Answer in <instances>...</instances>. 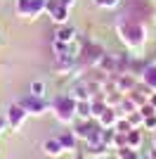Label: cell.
<instances>
[{
    "label": "cell",
    "mask_w": 156,
    "mask_h": 159,
    "mask_svg": "<svg viewBox=\"0 0 156 159\" xmlns=\"http://www.w3.org/2000/svg\"><path fill=\"white\" fill-rule=\"evenodd\" d=\"M43 90H45V83H43V81H33L31 83V93L28 95H33V98H43Z\"/></svg>",
    "instance_id": "cell-11"
},
{
    "label": "cell",
    "mask_w": 156,
    "mask_h": 159,
    "mask_svg": "<svg viewBox=\"0 0 156 159\" xmlns=\"http://www.w3.org/2000/svg\"><path fill=\"white\" fill-rule=\"evenodd\" d=\"M97 119H99V126L102 128H114V124H116V109H114V107H106Z\"/></svg>",
    "instance_id": "cell-9"
},
{
    "label": "cell",
    "mask_w": 156,
    "mask_h": 159,
    "mask_svg": "<svg viewBox=\"0 0 156 159\" xmlns=\"http://www.w3.org/2000/svg\"><path fill=\"white\" fill-rule=\"evenodd\" d=\"M62 2H64L66 7H73V5H76V0H62Z\"/></svg>",
    "instance_id": "cell-16"
},
{
    "label": "cell",
    "mask_w": 156,
    "mask_h": 159,
    "mask_svg": "<svg viewBox=\"0 0 156 159\" xmlns=\"http://www.w3.org/2000/svg\"><path fill=\"white\" fill-rule=\"evenodd\" d=\"M116 31H118L121 40H123L128 48H142L144 40H147L144 24H142V21H137V19H132V17H125V14H121V17H118Z\"/></svg>",
    "instance_id": "cell-1"
},
{
    "label": "cell",
    "mask_w": 156,
    "mask_h": 159,
    "mask_svg": "<svg viewBox=\"0 0 156 159\" xmlns=\"http://www.w3.org/2000/svg\"><path fill=\"white\" fill-rule=\"evenodd\" d=\"M76 40V29L73 26H62L54 31V43L59 45H66V43H73Z\"/></svg>",
    "instance_id": "cell-8"
},
{
    "label": "cell",
    "mask_w": 156,
    "mask_h": 159,
    "mask_svg": "<svg viewBox=\"0 0 156 159\" xmlns=\"http://www.w3.org/2000/svg\"><path fill=\"white\" fill-rule=\"evenodd\" d=\"M45 12L50 14V19L57 21V24H66V19H69V7H66L62 0H47Z\"/></svg>",
    "instance_id": "cell-4"
},
{
    "label": "cell",
    "mask_w": 156,
    "mask_h": 159,
    "mask_svg": "<svg viewBox=\"0 0 156 159\" xmlns=\"http://www.w3.org/2000/svg\"><path fill=\"white\" fill-rule=\"evenodd\" d=\"M19 105L24 107V109H26V112H28V114H43V112H45V109H47V105H45V102H43V98H33V95H28V98H24V100H21V102H19Z\"/></svg>",
    "instance_id": "cell-6"
},
{
    "label": "cell",
    "mask_w": 156,
    "mask_h": 159,
    "mask_svg": "<svg viewBox=\"0 0 156 159\" xmlns=\"http://www.w3.org/2000/svg\"><path fill=\"white\" fill-rule=\"evenodd\" d=\"M142 79H144V83L149 86V90H156V64H149L144 69Z\"/></svg>",
    "instance_id": "cell-10"
},
{
    "label": "cell",
    "mask_w": 156,
    "mask_h": 159,
    "mask_svg": "<svg viewBox=\"0 0 156 159\" xmlns=\"http://www.w3.org/2000/svg\"><path fill=\"white\" fill-rule=\"evenodd\" d=\"M123 0H95L97 7H104V10H111V7H118Z\"/></svg>",
    "instance_id": "cell-12"
},
{
    "label": "cell",
    "mask_w": 156,
    "mask_h": 159,
    "mask_svg": "<svg viewBox=\"0 0 156 159\" xmlns=\"http://www.w3.org/2000/svg\"><path fill=\"white\" fill-rule=\"evenodd\" d=\"M45 5H47V0H17L14 12H17V17L31 21V19H38L40 14L45 12Z\"/></svg>",
    "instance_id": "cell-2"
},
{
    "label": "cell",
    "mask_w": 156,
    "mask_h": 159,
    "mask_svg": "<svg viewBox=\"0 0 156 159\" xmlns=\"http://www.w3.org/2000/svg\"><path fill=\"white\" fill-rule=\"evenodd\" d=\"M59 140H62V145H64L66 150H69V147H73V145H76V138H73L71 133H64V135H59Z\"/></svg>",
    "instance_id": "cell-13"
},
{
    "label": "cell",
    "mask_w": 156,
    "mask_h": 159,
    "mask_svg": "<svg viewBox=\"0 0 156 159\" xmlns=\"http://www.w3.org/2000/svg\"><path fill=\"white\" fill-rule=\"evenodd\" d=\"M144 126H147V128H156V114L144 116Z\"/></svg>",
    "instance_id": "cell-14"
},
{
    "label": "cell",
    "mask_w": 156,
    "mask_h": 159,
    "mask_svg": "<svg viewBox=\"0 0 156 159\" xmlns=\"http://www.w3.org/2000/svg\"><path fill=\"white\" fill-rule=\"evenodd\" d=\"M149 105H151V107H156V95H149Z\"/></svg>",
    "instance_id": "cell-17"
},
{
    "label": "cell",
    "mask_w": 156,
    "mask_h": 159,
    "mask_svg": "<svg viewBox=\"0 0 156 159\" xmlns=\"http://www.w3.org/2000/svg\"><path fill=\"white\" fill-rule=\"evenodd\" d=\"M26 114H28V112H26V109L19 105V102L10 105V109H7V116H5V119H7V128H12V131H14V128H19L21 124H24Z\"/></svg>",
    "instance_id": "cell-5"
},
{
    "label": "cell",
    "mask_w": 156,
    "mask_h": 159,
    "mask_svg": "<svg viewBox=\"0 0 156 159\" xmlns=\"http://www.w3.org/2000/svg\"><path fill=\"white\" fill-rule=\"evenodd\" d=\"M66 147L62 145V140L59 138H50V140H45V143H43V152L47 154V157H62V152H64Z\"/></svg>",
    "instance_id": "cell-7"
},
{
    "label": "cell",
    "mask_w": 156,
    "mask_h": 159,
    "mask_svg": "<svg viewBox=\"0 0 156 159\" xmlns=\"http://www.w3.org/2000/svg\"><path fill=\"white\" fill-rule=\"evenodd\" d=\"M5 128H7V119H5V116H0V133L5 131Z\"/></svg>",
    "instance_id": "cell-15"
},
{
    "label": "cell",
    "mask_w": 156,
    "mask_h": 159,
    "mask_svg": "<svg viewBox=\"0 0 156 159\" xmlns=\"http://www.w3.org/2000/svg\"><path fill=\"white\" fill-rule=\"evenodd\" d=\"M76 102L78 100H73L71 95H59V98L52 102V109H54V114H57V119L62 121V124L73 121V116H76Z\"/></svg>",
    "instance_id": "cell-3"
}]
</instances>
